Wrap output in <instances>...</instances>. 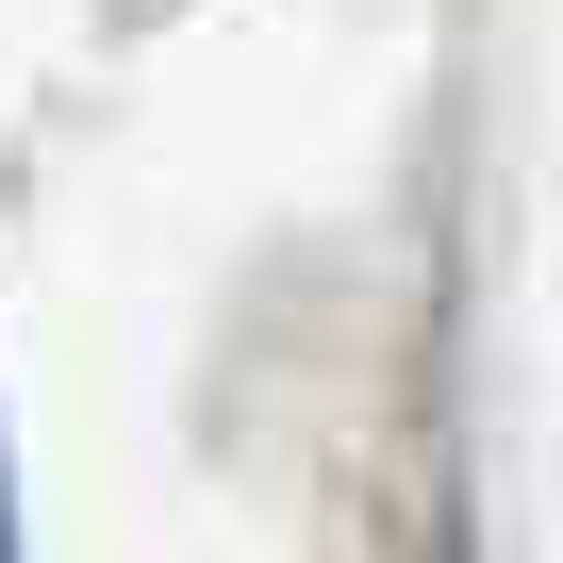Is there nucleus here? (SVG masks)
Instances as JSON below:
<instances>
[{
    "label": "nucleus",
    "instance_id": "f257e3e1",
    "mask_svg": "<svg viewBox=\"0 0 563 563\" xmlns=\"http://www.w3.org/2000/svg\"><path fill=\"white\" fill-rule=\"evenodd\" d=\"M0 563H18V481H0Z\"/></svg>",
    "mask_w": 563,
    "mask_h": 563
}]
</instances>
